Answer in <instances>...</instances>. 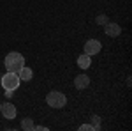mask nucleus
Listing matches in <instances>:
<instances>
[{
	"instance_id": "9",
	"label": "nucleus",
	"mask_w": 132,
	"mask_h": 131,
	"mask_svg": "<svg viewBox=\"0 0 132 131\" xmlns=\"http://www.w3.org/2000/svg\"><path fill=\"white\" fill-rule=\"evenodd\" d=\"M78 66H79L81 69H88V67L92 66V57L86 55V53L79 55V57H78Z\"/></svg>"
},
{
	"instance_id": "16",
	"label": "nucleus",
	"mask_w": 132,
	"mask_h": 131,
	"mask_svg": "<svg viewBox=\"0 0 132 131\" xmlns=\"http://www.w3.org/2000/svg\"><path fill=\"white\" fill-rule=\"evenodd\" d=\"M0 108H2V103H0Z\"/></svg>"
},
{
	"instance_id": "3",
	"label": "nucleus",
	"mask_w": 132,
	"mask_h": 131,
	"mask_svg": "<svg viewBox=\"0 0 132 131\" xmlns=\"http://www.w3.org/2000/svg\"><path fill=\"white\" fill-rule=\"evenodd\" d=\"M46 103L50 105L51 108H63L65 103H67V98L63 92H58V91H51L48 96H46Z\"/></svg>"
},
{
	"instance_id": "8",
	"label": "nucleus",
	"mask_w": 132,
	"mask_h": 131,
	"mask_svg": "<svg viewBox=\"0 0 132 131\" xmlns=\"http://www.w3.org/2000/svg\"><path fill=\"white\" fill-rule=\"evenodd\" d=\"M18 76H20V80H23V81H30L32 76H34V71H32L30 67H27V66H23V67L18 71Z\"/></svg>"
},
{
	"instance_id": "2",
	"label": "nucleus",
	"mask_w": 132,
	"mask_h": 131,
	"mask_svg": "<svg viewBox=\"0 0 132 131\" xmlns=\"http://www.w3.org/2000/svg\"><path fill=\"white\" fill-rule=\"evenodd\" d=\"M20 76H18V73H12V71H7L5 74H2V87H4V91H16L18 87H20Z\"/></svg>"
},
{
	"instance_id": "1",
	"label": "nucleus",
	"mask_w": 132,
	"mask_h": 131,
	"mask_svg": "<svg viewBox=\"0 0 132 131\" xmlns=\"http://www.w3.org/2000/svg\"><path fill=\"white\" fill-rule=\"evenodd\" d=\"M4 64H5L7 71L18 73L25 66V57L21 53H18V51H11V53H7V57L4 59Z\"/></svg>"
},
{
	"instance_id": "13",
	"label": "nucleus",
	"mask_w": 132,
	"mask_h": 131,
	"mask_svg": "<svg viewBox=\"0 0 132 131\" xmlns=\"http://www.w3.org/2000/svg\"><path fill=\"white\" fill-rule=\"evenodd\" d=\"M79 129H81V131H92V129H93V126H92V124H81Z\"/></svg>"
},
{
	"instance_id": "12",
	"label": "nucleus",
	"mask_w": 132,
	"mask_h": 131,
	"mask_svg": "<svg viewBox=\"0 0 132 131\" xmlns=\"http://www.w3.org/2000/svg\"><path fill=\"white\" fill-rule=\"evenodd\" d=\"M95 23H97V25H106V23H108V16H106V14H99V16L95 18Z\"/></svg>"
},
{
	"instance_id": "10",
	"label": "nucleus",
	"mask_w": 132,
	"mask_h": 131,
	"mask_svg": "<svg viewBox=\"0 0 132 131\" xmlns=\"http://www.w3.org/2000/svg\"><path fill=\"white\" fill-rule=\"evenodd\" d=\"M34 121H32L30 117H25L23 121H21V129L23 131H34Z\"/></svg>"
},
{
	"instance_id": "7",
	"label": "nucleus",
	"mask_w": 132,
	"mask_h": 131,
	"mask_svg": "<svg viewBox=\"0 0 132 131\" xmlns=\"http://www.w3.org/2000/svg\"><path fill=\"white\" fill-rule=\"evenodd\" d=\"M88 85H90V76H88V74H78V76L74 78V87H76L78 91L86 89Z\"/></svg>"
},
{
	"instance_id": "14",
	"label": "nucleus",
	"mask_w": 132,
	"mask_h": 131,
	"mask_svg": "<svg viewBox=\"0 0 132 131\" xmlns=\"http://www.w3.org/2000/svg\"><path fill=\"white\" fill-rule=\"evenodd\" d=\"M12 92H14V91H5V98H7V99H9L11 96H12Z\"/></svg>"
},
{
	"instance_id": "5",
	"label": "nucleus",
	"mask_w": 132,
	"mask_h": 131,
	"mask_svg": "<svg viewBox=\"0 0 132 131\" xmlns=\"http://www.w3.org/2000/svg\"><path fill=\"white\" fill-rule=\"evenodd\" d=\"M104 32H106V36H109V37H118V36L122 34V27H120L118 23H114V21H108V23L104 25Z\"/></svg>"
},
{
	"instance_id": "11",
	"label": "nucleus",
	"mask_w": 132,
	"mask_h": 131,
	"mask_svg": "<svg viewBox=\"0 0 132 131\" xmlns=\"http://www.w3.org/2000/svg\"><path fill=\"white\" fill-rule=\"evenodd\" d=\"M92 126H93L95 131L101 129V117H99V115H93V117H92Z\"/></svg>"
},
{
	"instance_id": "15",
	"label": "nucleus",
	"mask_w": 132,
	"mask_h": 131,
	"mask_svg": "<svg viewBox=\"0 0 132 131\" xmlns=\"http://www.w3.org/2000/svg\"><path fill=\"white\" fill-rule=\"evenodd\" d=\"M0 80H2V74H0Z\"/></svg>"
},
{
	"instance_id": "4",
	"label": "nucleus",
	"mask_w": 132,
	"mask_h": 131,
	"mask_svg": "<svg viewBox=\"0 0 132 131\" xmlns=\"http://www.w3.org/2000/svg\"><path fill=\"white\" fill-rule=\"evenodd\" d=\"M102 50V44H101V41H97V39H90V41H86L85 43V53L86 55H97L99 51Z\"/></svg>"
},
{
	"instance_id": "6",
	"label": "nucleus",
	"mask_w": 132,
	"mask_h": 131,
	"mask_svg": "<svg viewBox=\"0 0 132 131\" xmlns=\"http://www.w3.org/2000/svg\"><path fill=\"white\" fill-rule=\"evenodd\" d=\"M0 112L4 113V117L5 119H14L16 117V113H18V110H16V106L14 105H11V103H2V108H0Z\"/></svg>"
}]
</instances>
